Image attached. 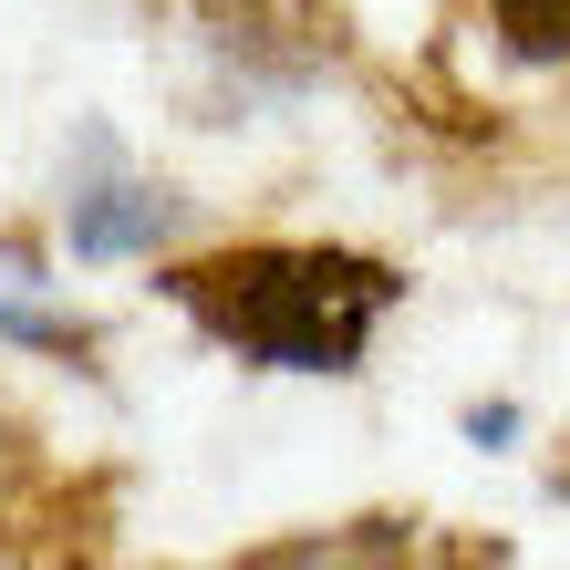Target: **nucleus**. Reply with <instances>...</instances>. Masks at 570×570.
Segmentation results:
<instances>
[{
	"label": "nucleus",
	"mask_w": 570,
	"mask_h": 570,
	"mask_svg": "<svg viewBox=\"0 0 570 570\" xmlns=\"http://www.w3.org/2000/svg\"><path fill=\"white\" fill-rule=\"evenodd\" d=\"M166 301L259 374H363V343L405 281L363 249H228L166 271Z\"/></svg>",
	"instance_id": "obj_1"
},
{
	"label": "nucleus",
	"mask_w": 570,
	"mask_h": 570,
	"mask_svg": "<svg viewBox=\"0 0 570 570\" xmlns=\"http://www.w3.org/2000/svg\"><path fill=\"white\" fill-rule=\"evenodd\" d=\"M187 228V197L177 187H146L125 177L105 136H83V166H62V249L83 271H115V259H146Z\"/></svg>",
	"instance_id": "obj_2"
},
{
	"label": "nucleus",
	"mask_w": 570,
	"mask_h": 570,
	"mask_svg": "<svg viewBox=\"0 0 570 570\" xmlns=\"http://www.w3.org/2000/svg\"><path fill=\"white\" fill-rule=\"evenodd\" d=\"M488 31L509 62H570V0H488Z\"/></svg>",
	"instance_id": "obj_3"
},
{
	"label": "nucleus",
	"mask_w": 570,
	"mask_h": 570,
	"mask_svg": "<svg viewBox=\"0 0 570 570\" xmlns=\"http://www.w3.org/2000/svg\"><path fill=\"white\" fill-rule=\"evenodd\" d=\"M11 466H21V435H11V415H0V478H11Z\"/></svg>",
	"instance_id": "obj_6"
},
{
	"label": "nucleus",
	"mask_w": 570,
	"mask_h": 570,
	"mask_svg": "<svg viewBox=\"0 0 570 570\" xmlns=\"http://www.w3.org/2000/svg\"><path fill=\"white\" fill-rule=\"evenodd\" d=\"M0 343H31V353H73L83 332H73V322H52V312H31V301H0Z\"/></svg>",
	"instance_id": "obj_4"
},
{
	"label": "nucleus",
	"mask_w": 570,
	"mask_h": 570,
	"mask_svg": "<svg viewBox=\"0 0 570 570\" xmlns=\"http://www.w3.org/2000/svg\"><path fill=\"white\" fill-rule=\"evenodd\" d=\"M519 435V405H466V446H509Z\"/></svg>",
	"instance_id": "obj_5"
}]
</instances>
